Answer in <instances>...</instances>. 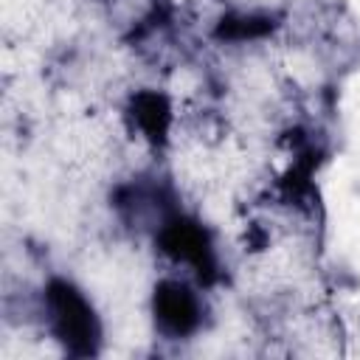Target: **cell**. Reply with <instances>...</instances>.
Wrapping results in <instances>:
<instances>
[{
    "mask_svg": "<svg viewBox=\"0 0 360 360\" xmlns=\"http://www.w3.org/2000/svg\"><path fill=\"white\" fill-rule=\"evenodd\" d=\"M160 318L174 329V332H183L194 323V304L188 298V292L177 284H166L160 290V307H158Z\"/></svg>",
    "mask_w": 360,
    "mask_h": 360,
    "instance_id": "cell-1",
    "label": "cell"
}]
</instances>
